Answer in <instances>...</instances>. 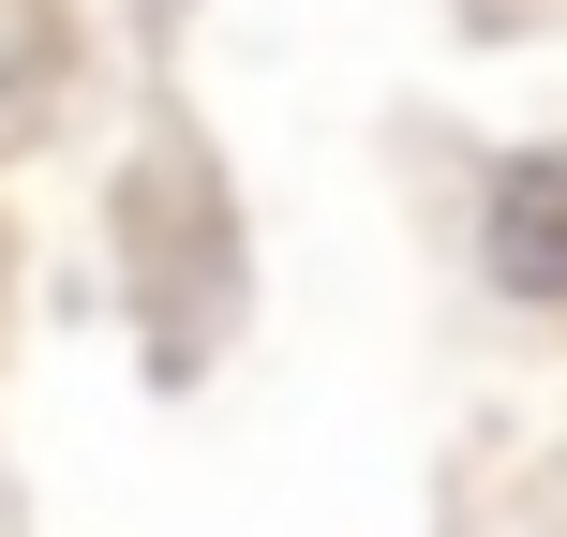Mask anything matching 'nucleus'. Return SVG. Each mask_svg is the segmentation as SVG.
Wrapping results in <instances>:
<instances>
[{
  "label": "nucleus",
  "mask_w": 567,
  "mask_h": 537,
  "mask_svg": "<svg viewBox=\"0 0 567 537\" xmlns=\"http://www.w3.org/2000/svg\"><path fill=\"white\" fill-rule=\"evenodd\" d=\"M478 283L508 313H567V149H508L478 179Z\"/></svg>",
  "instance_id": "1"
}]
</instances>
